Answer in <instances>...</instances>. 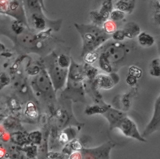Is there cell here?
Returning a JSON list of instances; mask_svg holds the SVG:
<instances>
[{"instance_id":"obj_1","label":"cell","mask_w":160,"mask_h":159,"mask_svg":"<svg viewBox=\"0 0 160 159\" xmlns=\"http://www.w3.org/2000/svg\"><path fill=\"white\" fill-rule=\"evenodd\" d=\"M74 26L79 32L82 40V51L81 56L89 52L95 51L111 35L106 34L99 26L94 24H78Z\"/></svg>"},{"instance_id":"obj_2","label":"cell","mask_w":160,"mask_h":159,"mask_svg":"<svg viewBox=\"0 0 160 159\" xmlns=\"http://www.w3.org/2000/svg\"><path fill=\"white\" fill-rule=\"evenodd\" d=\"M126 49L122 44L116 42L106 47L99 55L98 64L99 67L107 73L113 72L114 65H118L124 59Z\"/></svg>"},{"instance_id":"obj_3","label":"cell","mask_w":160,"mask_h":159,"mask_svg":"<svg viewBox=\"0 0 160 159\" xmlns=\"http://www.w3.org/2000/svg\"><path fill=\"white\" fill-rule=\"evenodd\" d=\"M48 74L52 83L55 92L62 88L66 83L69 69L61 68L57 62V58L50 61L48 65Z\"/></svg>"},{"instance_id":"obj_4","label":"cell","mask_w":160,"mask_h":159,"mask_svg":"<svg viewBox=\"0 0 160 159\" xmlns=\"http://www.w3.org/2000/svg\"><path fill=\"white\" fill-rule=\"evenodd\" d=\"M114 128H117L121 130L122 133L127 137L141 142H146V138H144L142 134H141L138 130L135 122L128 117L127 115L124 116L116 125Z\"/></svg>"},{"instance_id":"obj_5","label":"cell","mask_w":160,"mask_h":159,"mask_svg":"<svg viewBox=\"0 0 160 159\" xmlns=\"http://www.w3.org/2000/svg\"><path fill=\"white\" fill-rule=\"evenodd\" d=\"M116 144L108 142L97 147L84 148L81 152L82 159H107L110 158V152Z\"/></svg>"},{"instance_id":"obj_6","label":"cell","mask_w":160,"mask_h":159,"mask_svg":"<svg viewBox=\"0 0 160 159\" xmlns=\"http://www.w3.org/2000/svg\"><path fill=\"white\" fill-rule=\"evenodd\" d=\"M32 84L34 85L35 89L39 93H42L44 95H49L52 92H55L50 77L46 70H41Z\"/></svg>"},{"instance_id":"obj_7","label":"cell","mask_w":160,"mask_h":159,"mask_svg":"<svg viewBox=\"0 0 160 159\" xmlns=\"http://www.w3.org/2000/svg\"><path fill=\"white\" fill-rule=\"evenodd\" d=\"M160 130V95L156 99L154 105L152 117L146 125L142 136L146 138L152 133Z\"/></svg>"},{"instance_id":"obj_8","label":"cell","mask_w":160,"mask_h":159,"mask_svg":"<svg viewBox=\"0 0 160 159\" xmlns=\"http://www.w3.org/2000/svg\"><path fill=\"white\" fill-rule=\"evenodd\" d=\"M86 77L84 65L76 63L71 59V62L68 71V79L74 82H80Z\"/></svg>"},{"instance_id":"obj_9","label":"cell","mask_w":160,"mask_h":159,"mask_svg":"<svg viewBox=\"0 0 160 159\" xmlns=\"http://www.w3.org/2000/svg\"><path fill=\"white\" fill-rule=\"evenodd\" d=\"M102 115L108 121L109 124V129L111 130L114 128L117 123L126 114L119 109L109 107L106 112Z\"/></svg>"},{"instance_id":"obj_10","label":"cell","mask_w":160,"mask_h":159,"mask_svg":"<svg viewBox=\"0 0 160 159\" xmlns=\"http://www.w3.org/2000/svg\"><path fill=\"white\" fill-rule=\"evenodd\" d=\"M77 132L76 128L71 126L62 129L58 136V143L61 145H66L76 138Z\"/></svg>"},{"instance_id":"obj_11","label":"cell","mask_w":160,"mask_h":159,"mask_svg":"<svg viewBox=\"0 0 160 159\" xmlns=\"http://www.w3.org/2000/svg\"><path fill=\"white\" fill-rule=\"evenodd\" d=\"M94 83L98 88L104 90L110 89L115 85L111 76L104 74H98L94 79Z\"/></svg>"},{"instance_id":"obj_12","label":"cell","mask_w":160,"mask_h":159,"mask_svg":"<svg viewBox=\"0 0 160 159\" xmlns=\"http://www.w3.org/2000/svg\"><path fill=\"white\" fill-rule=\"evenodd\" d=\"M11 142L18 145V147H24L31 144L28 139V137L25 135V134L20 130L14 131L10 133L9 135Z\"/></svg>"},{"instance_id":"obj_13","label":"cell","mask_w":160,"mask_h":159,"mask_svg":"<svg viewBox=\"0 0 160 159\" xmlns=\"http://www.w3.org/2000/svg\"><path fill=\"white\" fill-rule=\"evenodd\" d=\"M126 37L128 39H133L139 36L141 33L139 26L134 22H128L122 29Z\"/></svg>"},{"instance_id":"obj_14","label":"cell","mask_w":160,"mask_h":159,"mask_svg":"<svg viewBox=\"0 0 160 159\" xmlns=\"http://www.w3.org/2000/svg\"><path fill=\"white\" fill-rule=\"evenodd\" d=\"M136 1L134 0H119L115 3L116 9L123 12L131 14L135 7Z\"/></svg>"},{"instance_id":"obj_15","label":"cell","mask_w":160,"mask_h":159,"mask_svg":"<svg viewBox=\"0 0 160 159\" xmlns=\"http://www.w3.org/2000/svg\"><path fill=\"white\" fill-rule=\"evenodd\" d=\"M138 41L140 46L145 47H149L154 44L155 39L151 34L146 32H142L138 36Z\"/></svg>"},{"instance_id":"obj_16","label":"cell","mask_w":160,"mask_h":159,"mask_svg":"<svg viewBox=\"0 0 160 159\" xmlns=\"http://www.w3.org/2000/svg\"><path fill=\"white\" fill-rule=\"evenodd\" d=\"M19 148L31 159H36L39 154V149L38 146L34 144L31 143L24 147H19Z\"/></svg>"},{"instance_id":"obj_17","label":"cell","mask_w":160,"mask_h":159,"mask_svg":"<svg viewBox=\"0 0 160 159\" xmlns=\"http://www.w3.org/2000/svg\"><path fill=\"white\" fill-rule=\"evenodd\" d=\"M109 106L105 105L104 106H100L95 104L92 105H88L86 107L84 113L88 115H92L94 114H104L108 110Z\"/></svg>"},{"instance_id":"obj_18","label":"cell","mask_w":160,"mask_h":159,"mask_svg":"<svg viewBox=\"0 0 160 159\" xmlns=\"http://www.w3.org/2000/svg\"><path fill=\"white\" fill-rule=\"evenodd\" d=\"M28 139L30 143L34 144L36 145H41L42 140H43V137L42 133L39 130L32 131L30 132L28 135Z\"/></svg>"},{"instance_id":"obj_19","label":"cell","mask_w":160,"mask_h":159,"mask_svg":"<svg viewBox=\"0 0 160 159\" xmlns=\"http://www.w3.org/2000/svg\"><path fill=\"white\" fill-rule=\"evenodd\" d=\"M9 149L10 152H8V159H31L19 148V147H11Z\"/></svg>"},{"instance_id":"obj_20","label":"cell","mask_w":160,"mask_h":159,"mask_svg":"<svg viewBox=\"0 0 160 159\" xmlns=\"http://www.w3.org/2000/svg\"><path fill=\"white\" fill-rule=\"evenodd\" d=\"M149 74L153 77H160V57L153 59L149 65Z\"/></svg>"},{"instance_id":"obj_21","label":"cell","mask_w":160,"mask_h":159,"mask_svg":"<svg viewBox=\"0 0 160 159\" xmlns=\"http://www.w3.org/2000/svg\"><path fill=\"white\" fill-rule=\"evenodd\" d=\"M25 114L28 117L31 119H34L38 116V110L35 104L32 102H28L26 104Z\"/></svg>"},{"instance_id":"obj_22","label":"cell","mask_w":160,"mask_h":159,"mask_svg":"<svg viewBox=\"0 0 160 159\" xmlns=\"http://www.w3.org/2000/svg\"><path fill=\"white\" fill-rule=\"evenodd\" d=\"M57 62L61 68L69 69L71 65V59L66 54H61L57 57Z\"/></svg>"},{"instance_id":"obj_23","label":"cell","mask_w":160,"mask_h":159,"mask_svg":"<svg viewBox=\"0 0 160 159\" xmlns=\"http://www.w3.org/2000/svg\"><path fill=\"white\" fill-rule=\"evenodd\" d=\"M84 69L86 77H87L91 80H94L98 75V69L91 64H88L84 65Z\"/></svg>"},{"instance_id":"obj_24","label":"cell","mask_w":160,"mask_h":159,"mask_svg":"<svg viewBox=\"0 0 160 159\" xmlns=\"http://www.w3.org/2000/svg\"><path fill=\"white\" fill-rule=\"evenodd\" d=\"M1 125L4 128L5 130H13L14 128L21 127V126L19 125L16 118L12 117H8L6 118V120H4V125Z\"/></svg>"},{"instance_id":"obj_25","label":"cell","mask_w":160,"mask_h":159,"mask_svg":"<svg viewBox=\"0 0 160 159\" xmlns=\"http://www.w3.org/2000/svg\"><path fill=\"white\" fill-rule=\"evenodd\" d=\"M102 29L106 34L112 35L116 31V23L112 20H107L102 24Z\"/></svg>"},{"instance_id":"obj_26","label":"cell","mask_w":160,"mask_h":159,"mask_svg":"<svg viewBox=\"0 0 160 159\" xmlns=\"http://www.w3.org/2000/svg\"><path fill=\"white\" fill-rule=\"evenodd\" d=\"M99 55L96 51L89 52L84 54V60L85 61L86 64H92L95 62L98 59H99Z\"/></svg>"},{"instance_id":"obj_27","label":"cell","mask_w":160,"mask_h":159,"mask_svg":"<svg viewBox=\"0 0 160 159\" xmlns=\"http://www.w3.org/2000/svg\"><path fill=\"white\" fill-rule=\"evenodd\" d=\"M90 18L93 23V24L94 25H96V26H98L100 24H103V23L105 22L103 19L102 18V17L101 16L99 12L98 11H92L90 12Z\"/></svg>"},{"instance_id":"obj_28","label":"cell","mask_w":160,"mask_h":159,"mask_svg":"<svg viewBox=\"0 0 160 159\" xmlns=\"http://www.w3.org/2000/svg\"><path fill=\"white\" fill-rule=\"evenodd\" d=\"M125 17V13L118 10L114 9L110 14V18L112 21H119L122 20Z\"/></svg>"},{"instance_id":"obj_29","label":"cell","mask_w":160,"mask_h":159,"mask_svg":"<svg viewBox=\"0 0 160 159\" xmlns=\"http://www.w3.org/2000/svg\"><path fill=\"white\" fill-rule=\"evenodd\" d=\"M69 157L63 154L62 152H58L55 151L48 152L47 154L48 159H68Z\"/></svg>"},{"instance_id":"obj_30","label":"cell","mask_w":160,"mask_h":159,"mask_svg":"<svg viewBox=\"0 0 160 159\" xmlns=\"http://www.w3.org/2000/svg\"><path fill=\"white\" fill-rule=\"evenodd\" d=\"M111 37L112 38L113 40L118 42H120V41H124V39L126 38V36L123 30L119 29V30H116V32L111 35Z\"/></svg>"},{"instance_id":"obj_31","label":"cell","mask_w":160,"mask_h":159,"mask_svg":"<svg viewBox=\"0 0 160 159\" xmlns=\"http://www.w3.org/2000/svg\"><path fill=\"white\" fill-rule=\"evenodd\" d=\"M128 74L132 75V76L135 77L136 78L138 79V78L141 77L142 75V70L140 68H139L136 66H134V65H132L129 69Z\"/></svg>"},{"instance_id":"obj_32","label":"cell","mask_w":160,"mask_h":159,"mask_svg":"<svg viewBox=\"0 0 160 159\" xmlns=\"http://www.w3.org/2000/svg\"><path fill=\"white\" fill-rule=\"evenodd\" d=\"M126 81L128 85H129L131 86H134L137 83V78H136L135 77H134L132 75L128 74V75L126 77Z\"/></svg>"},{"instance_id":"obj_33","label":"cell","mask_w":160,"mask_h":159,"mask_svg":"<svg viewBox=\"0 0 160 159\" xmlns=\"http://www.w3.org/2000/svg\"><path fill=\"white\" fill-rule=\"evenodd\" d=\"M41 72L40 68L39 67L37 66V65H33L31 67L29 68V69H28V73L29 75H36L39 74V72Z\"/></svg>"},{"instance_id":"obj_34","label":"cell","mask_w":160,"mask_h":159,"mask_svg":"<svg viewBox=\"0 0 160 159\" xmlns=\"http://www.w3.org/2000/svg\"><path fill=\"white\" fill-rule=\"evenodd\" d=\"M68 159H82V155L81 152H74L69 156Z\"/></svg>"},{"instance_id":"obj_35","label":"cell","mask_w":160,"mask_h":159,"mask_svg":"<svg viewBox=\"0 0 160 159\" xmlns=\"http://www.w3.org/2000/svg\"><path fill=\"white\" fill-rule=\"evenodd\" d=\"M152 7L155 12H160V0L151 1Z\"/></svg>"},{"instance_id":"obj_36","label":"cell","mask_w":160,"mask_h":159,"mask_svg":"<svg viewBox=\"0 0 160 159\" xmlns=\"http://www.w3.org/2000/svg\"><path fill=\"white\" fill-rule=\"evenodd\" d=\"M109 75L111 76V77L115 85L119 82V81L120 80V77L116 72H111V73L109 74Z\"/></svg>"},{"instance_id":"obj_37","label":"cell","mask_w":160,"mask_h":159,"mask_svg":"<svg viewBox=\"0 0 160 159\" xmlns=\"http://www.w3.org/2000/svg\"><path fill=\"white\" fill-rule=\"evenodd\" d=\"M8 157V152L6 151V148L2 146V145H1L0 147V158L1 159H2L4 157L7 158Z\"/></svg>"},{"instance_id":"obj_38","label":"cell","mask_w":160,"mask_h":159,"mask_svg":"<svg viewBox=\"0 0 160 159\" xmlns=\"http://www.w3.org/2000/svg\"><path fill=\"white\" fill-rule=\"evenodd\" d=\"M152 18L155 24L160 26V12H155L153 15Z\"/></svg>"},{"instance_id":"obj_39","label":"cell","mask_w":160,"mask_h":159,"mask_svg":"<svg viewBox=\"0 0 160 159\" xmlns=\"http://www.w3.org/2000/svg\"><path fill=\"white\" fill-rule=\"evenodd\" d=\"M156 44H157L158 53L159 54V57H160V35L156 37Z\"/></svg>"}]
</instances>
